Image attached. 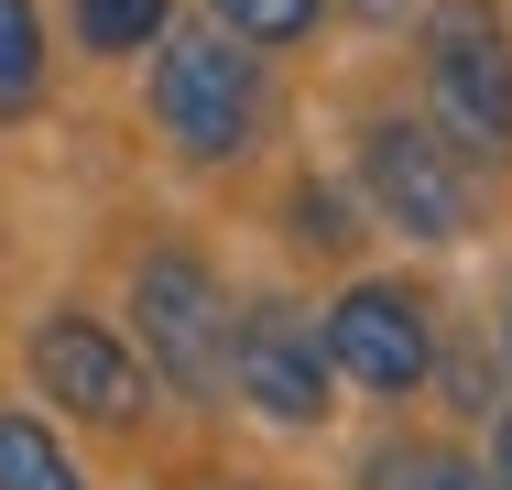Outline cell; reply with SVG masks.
<instances>
[{
  "label": "cell",
  "instance_id": "10",
  "mask_svg": "<svg viewBox=\"0 0 512 490\" xmlns=\"http://www.w3.org/2000/svg\"><path fill=\"white\" fill-rule=\"evenodd\" d=\"M207 22H218V33H240L251 55H295V44H316L327 0H207Z\"/></svg>",
  "mask_w": 512,
  "mask_h": 490
},
{
  "label": "cell",
  "instance_id": "2",
  "mask_svg": "<svg viewBox=\"0 0 512 490\" xmlns=\"http://www.w3.org/2000/svg\"><path fill=\"white\" fill-rule=\"evenodd\" d=\"M142 109L153 131L186 153V164H229L251 153V120H262V55L240 33H164L153 44V77H142Z\"/></svg>",
  "mask_w": 512,
  "mask_h": 490
},
{
  "label": "cell",
  "instance_id": "9",
  "mask_svg": "<svg viewBox=\"0 0 512 490\" xmlns=\"http://www.w3.org/2000/svg\"><path fill=\"white\" fill-rule=\"evenodd\" d=\"M0 490H88V469H77V447L44 414L0 403Z\"/></svg>",
  "mask_w": 512,
  "mask_h": 490
},
{
  "label": "cell",
  "instance_id": "7",
  "mask_svg": "<svg viewBox=\"0 0 512 490\" xmlns=\"http://www.w3.org/2000/svg\"><path fill=\"white\" fill-rule=\"evenodd\" d=\"M22 371L44 403H66L77 425H142V360H131V338L99 327L88 305H44L33 327H22Z\"/></svg>",
  "mask_w": 512,
  "mask_h": 490
},
{
  "label": "cell",
  "instance_id": "14",
  "mask_svg": "<svg viewBox=\"0 0 512 490\" xmlns=\"http://www.w3.org/2000/svg\"><path fill=\"white\" fill-rule=\"evenodd\" d=\"M349 22H371V33H404V22H425V0H338Z\"/></svg>",
  "mask_w": 512,
  "mask_h": 490
},
{
  "label": "cell",
  "instance_id": "6",
  "mask_svg": "<svg viewBox=\"0 0 512 490\" xmlns=\"http://www.w3.org/2000/svg\"><path fill=\"white\" fill-rule=\"evenodd\" d=\"M327 338H316L306 305H284V294H251L240 305V327H229V392L262 414V425H327Z\"/></svg>",
  "mask_w": 512,
  "mask_h": 490
},
{
  "label": "cell",
  "instance_id": "11",
  "mask_svg": "<svg viewBox=\"0 0 512 490\" xmlns=\"http://www.w3.org/2000/svg\"><path fill=\"white\" fill-rule=\"evenodd\" d=\"M44 11L33 0H0V120H22V109H44Z\"/></svg>",
  "mask_w": 512,
  "mask_h": 490
},
{
  "label": "cell",
  "instance_id": "13",
  "mask_svg": "<svg viewBox=\"0 0 512 490\" xmlns=\"http://www.w3.org/2000/svg\"><path fill=\"white\" fill-rule=\"evenodd\" d=\"M360 207H371V196H349V186H327V175H306V186H295V207H284V218H295V251H316V262L360 251V240H371V229H360Z\"/></svg>",
  "mask_w": 512,
  "mask_h": 490
},
{
  "label": "cell",
  "instance_id": "12",
  "mask_svg": "<svg viewBox=\"0 0 512 490\" xmlns=\"http://www.w3.org/2000/svg\"><path fill=\"white\" fill-rule=\"evenodd\" d=\"M175 33V0H77V55H153Z\"/></svg>",
  "mask_w": 512,
  "mask_h": 490
},
{
  "label": "cell",
  "instance_id": "3",
  "mask_svg": "<svg viewBox=\"0 0 512 490\" xmlns=\"http://www.w3.org/2000/svg\"><path fill=\"white\" fill-rule=\"evenodd\" d=\"M360 196H371V218H382L393 240H414V251H458V240L480 229V164H469L436 120H414V109H393V120L360 131Z\"/></svg>",
  "mask_w": 512,
  "mask_h": 490
},
{
  "label": "cell",
  "instance_id": "8",
  "mask_svg": "<svg viewBox=\"0 0 512 490\" xmlns=\"http://www.w3.org/2000/svg\"><path fill=\"white\" fill-rule=\"evenodd\" d=\"M360 490H502V469H480L469 447H425V436H393L360 458Z\"/></svg>",
  "mask_w": 512,
  "mask_h": 490
},
{
  "label": "cell",
  "instance_id": "15",
  "mask_svg": "<svg viewBox=\"0 0 512 490\" xmlns=\"http://www.w3.org/2000/svg\"><path fill=\"white\" fill-rule=\"evenodd\" d=\"M491 469H502V490H512V403H491Z\"/></svg>",
  "mask_w": 512,
  "mask_h": 490
},
{
  "label": "cell",
  "instance_id": "16",
  "mask_svg": "<svg viewBox=\"0 0 512 490\" xmlns=\"http://www.w3.org/2000/svg\"><path fill=\"white\" fill-rule=\"evenodd\" d=\"M502 360H512V305H502Z\"/></svg>",
  "mask_w": 512,
  "mask_h": 490
},
{
  "label": "cell",
  "instance_id": "1",
  "mask_svg": "<svg viewBox=\"0 0 512 490\" xmlns=\"http://www.w3.org/2000/svg\"><path fill=\"white\" fill-rule=\"evenodd\" d=\"M425 120L480 175L512 164V22H502V0H425Z\"/></svg>",
  "mask_w": 512,
  "mask_h": 490
},
{
  "label": "cell",
  "instance_id": "5",
  "mask_svg": "<svg viewBox=\"0 0 512 490\" xmlns=\"http://www.w3.org/2000/svg\"><path fill=\"white\" fill-rule=\"evenodd\" d=\"M316 338H327V371L349 392H371V403H404V392L436 382V360H447V338H436V305L414 284H338V305L316 316Z\"/></svg>",
  "mask_w": 512,
  "mask_h": 490
},
{
  "label": "cell",
  "instance_id": "4",
  "mask_svg": "<svg viewBox=\"0 0 512 490\" xmlns=\"http://www.w3.org/2000/svg\"><path fill=\"white\" fill-rule=\"evenodd\" d=\"M229 327H240V305L218 294L197 251H142L131 262V349L164 371L175 403H218L229 392Z\"/></svg>",
  "mask_w": 512,
  "mask_h": 490
}]
</instances>
